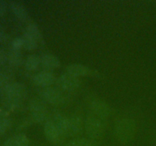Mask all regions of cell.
I'll return each mask as SVG.
<instances>
[{"instance_id": "cell-1", "label": "cell", "mask_w": 156, "mask_h": 146, "mask_svg": "<svg viewBox=\"0 0 156 146\" xmlns=\"http://www.w3.org/2000/svg\"><path fill=\"white\" fill-rule=\"evenodd\" d=\"M2 92L3 101L8 107H16L27 97V89L25 85L20 82L9 83Z\"/></svg>"}, {"instance_id": "cell-2", "label": "cell", "mask_w": 156, "mask_h": 146, "mask_svg": "<svg viewBox=\"0 0 156 146\" xmlns=\"http://www.w3.org/2000/svg\"><path fill=\"white\" fill-rule=\"evenodd\" d=\"M136 130V125L132 119L122 118L115 125L116 135L121 142L126 143L133 139Z\"/></svg>"}, {"instance_id": "cell-3", "label": "cell", "mask_w": 156, "mask_h": 146, "mask_svg": "<svg viewBox=\"0 0 156 146\" xmlns=\"http://www.w3.org/2000/svg\"><path fill=\"white\" fill-rule=\"evenodd\" d=\"M31 116L34 121L37 123H45L48 120V111L46 103L42 100L33 98L29 103Z\"/></svg>"}, {"instance_id": "cell-4", "label": "cell", "mask_w": 156, "mask_h": 146, "mask_svg": "<svg viewBox=\"0 0 156 146\" xmlns=\"http://www.w3.org/2000/svg\"><path fill=\"white\" fill-rule=\"evenodd\" d=\"M104 123L99 117L95 115H89L85 121V129L90 138H98L104 133Z\"/></svg>"}, {"instance_id": "cell-5", "label": "cell", "mask_w": 156, "mask_h": 146, "mask_svg": "<svg viewBox=\"0 0 156 146\" xmlns=\"http://www.w3.org/2000/svg\"><path fill=\"white\" fill-rule=\"evenodd\" d=\"M40 94L43 100L53 105H61L66 101V96L61 90L56 88H43L40 91Z\"/></svg>"}, {"instance_id": "cell-6", "label": "cell", "mask_w": 156, "mask_h": 146, "mask_svg": "<svg viewBox=\"0 0 156 146\" xmlns=\"http://www.w3.org/2000/svg\"><path fill=\"white\" fill-rule=\"evenodd\" d=\"M58 87L62 91H73L79 88L81 85V80L79 78L73 76L66 72L62 74L57 79Z\"/></svg>"}, {"instance_id": "cell-7", "label": "cell", "mask_w": 156, "mask_h": 146, "mask_svg": "<svg viewBox=\"0 0 156 146\" xmlns=\"http://www.w3.org/2000/svg\"><path fill=\"white\" fill-rule=\"evenodd\" d=\"M66 72L77 78L85 77V76L98 77L99 75V73L95 70L79 63H73L69 65L66 68Z\"/></svg>"}, {"instance_id": "cell-8", "label": "cell", "mask_w": 156, "mask_h": 146, "mask_svg": "<svg viewBox=\"0 0 156 146\" xmlns=\"http://www.w3.org/2000/svg\"><path fill=\"white\" fill-rule=\"evenodd\" d=\"M44 131L47 139L53 144L59 143L64 138L52 120H48L44 123Z\"/></svg>"}, {"instance_id": "cell-9", "label": "cell", "mask_w": 156, "mask_h": 146, "mask_svg": "<svg viewBox=\"0 0 156 146\" xmlns=\"http://www.w3.org/2000/svg\"><path fill=\"white\" fill-rule=\"evenodd\" d=\"M90 107L95 116L100 119L108 118L111 115V108L108 103L100 99H94L90 103Z\"/></svg>"}, {"instance_id": "cell-10", "label": "cell", "mask_w": 156, "mask_h": 146, "mask_svg": "<svg viewBox=\"0 0 156 146\" xmlns=\"http://www.w3.org/2000/svg\"><path fill=\"white\" fill-rule=\"evenodd\" d=\"M35 85L42 88L50 87L56 81V77L52 72L49 71H42L35 75L33 78Z\"/></svg>"}, {"instance_id": "cell-11", "label": "cell", "mask_w": 156, "mask_h": 146, "mask_svg": "<svg viewBox=\"0 0 156 146\" xmlns=\"http://www.w3.org/2000/svg\"><path fill=\"white\" fill-rule=\"evenodd\" d=\"M52 120L63 136L69 135V118L61 113H55Z\"/></svg>"}, {"instance_id": "cell-12", "label": "cell", "mask_w": 156, "mask_h": 146, "mask_svg": "<svg viewBox=\"0 0 156 146\" xmlns=\"http://www.w3.org/2000/svg\"><path fill=\"white\" fill-rule=\"evenodd\" d=\"M41 65L47 69H54L60 66L61 62L56 55L45 53L41 56Z\"/></svg>"}, {"instance_id": "cell-13", "label": "cell", "mask_w": 156, "mask_h": 146, "mask_svg": "<svg viewBox=\"0 0 156 146\" xmlns=\"http://www.w3.org/2000/svg\"><path fill=\"white\" fill-rule=\"evenodd\" d=\"M2 146H29V139L24 134H18L8 138Z\"/></svg>"}, {"instance_id": "cell-14", "label": "cell", "mask_w": 156, "mask_h": 146, "mask_svg": "<svg viewBox=\"0 0 156 146\" xmlns=\"http://www.w3.org/2000/svg\"><path fill=\"white\" fill-rule=\"evenodd\" d=\"M10 7L14 15L21 21H26L28 18V12L24 5L19 2L12 1L10 2Z\"/></svg>"}, {"instance_id": "cell-15", "label": "cell", "mask_w": 156, "mask_h": 146, "mask_svg": "<svg viewBox=\"0 0 156 146\" xmlns=\"http://www.w3.org/2000/svg\"><path fill=\"white\" fill-rule=\"evenodd\" d=\"M83 126L82 117L79 114L73 115L69 118V135H77L80 133Z\"/></svg>"}, {"instance_id": "cell-16", "label": "cell", "mask_w": 156, "mask_h": 146, "mask_svg": "<svg viewBox=\"0 0 156 146\" xmlns=\"http://www.w3.org/2000/svg\"><path fill=\"white\" fill-rule=\"evenodd\" d=\"M8 61L13 66H20L23 63V56L21 51L12 49L8 53Z\"/></svg>"}, {"instance_id": "cell-17", "label": "cell", "mask_w": 156, "mask_h": 146, "mask_svg": "<svg viewBox=\"0 0 156 146\" xmlns=\"http://www.w3.org/2000/svg\"><path fill=\"white\" fill-rule=\"evenodd\" d=\"M41 65V56L36 54H31L27 56L24 62L25 68L28 71H34Z\"/></svg>"}, {"instance_id": "cell-18", "label": "cell", "mask_w": 156, "mask_h": 146, "mask_svg": "<svg viewBox=\"0 0 156 146\" xmlns=\"http://www.w3.org/2000/svg\"><path fill=\"white\" fill-rule=\"evenodd\" d=\"M25 33L28 34L29 36H32L34 39L36 40L38 43L41 42L43 40V36L42 33H41V30L38 28L37 25L34 23H30V24L27 25V27H26Z\"/></svg>"}, {"instance_id": "cell-19", "label": "cell", "mask_w": 156, "mask_h": 146, "mask_svg": "<svg viewBox=\"0 0 156 146\" xmlns=\"http://www.w3.org/2000/svg\"><path fill=\"white\" fill-rule=\"evenodd\" d=\"M66 146H94L92 140L85 138H75L68 141Z\"/></svg>"}, {"instance_id": "cell-20", "label": "cell", "mask_w": 156, "mask_h": 146, "mask_svg": "<svg viewBox=\"0 0 156 146\" xmlns=\"http://www.w3.org/2000/svg\"><path fill=\"white\" fill-rule=\"evenodd\" d=\"M23 39H24V47L27 49V50H32L37 47V41L35 39H34L32 36H29L27 33H24V36H23Z\"/></svg>"}, {"instance_id": "cell-21", "label": "cell", "mask_w": 156, "mask_h": 146, "mask_svg": "<svg viewBox=\"0 0 156 146\" xmlns=\"http://www.w3.org/2000/svg\"><path fill=\"white\" fill-rule=\"evenodd\" d=\"M12 120L9 118L0 119V135L4 134L12 125Z\"/></svg>"}, {"instance_id": "cell-22", "label": "cell", "mask_w": 156, "mask_h": 146, "mask_svg": "<svg viewBox=\"0 0 156 146\" xmlns=\"http://www.w3.org/2000/svg\"><path fill=\"white\" fill-rule=\"evenodd\" d=\"M21 47H24V39L23 36H18L15 38L12 42V49L21 50Z\"/></svg>"}, {"instance_id": "cell-23", "label": "cell", "mask_w": 156, "mask_h": 146, "mask_svg": "<svg viewBox=\"0 0 156 146\" xmlns=\"http://www.w3.org/2000/svg\"><path fill=\"white\" fill-rule=\"evenodd\" d=\"M9 84V77L5 73L0 72V91Z\"/></svg>"}, {"instance_id": "cell-24", "label": "cell", "mask_w": 156, "mask_h": 146, "mask_svg": "<svg viewBox=\"0 0 156 146\" xmlns=\"http://www.w3.org/2000/svg\"><path fill=\"white\" fill-rule=\"evenodd\" d=\"M8 61V54L3 50H0V65H3Z\"/></svg>"}, {"instance_id": "cell-25", "label": "cell", "mask_w": 156, "mask_h": 146, "mask_svg": "<svg viewBox=\"0 0 156 146\" xmlns=\"http://www.w3.org/2000/svg\"><path fill=\"white\" fill-rule=\"evenodd\" d=\"M7 8V3L4 0H0V17L2 16L5 14Z\"/></svg>"}, {"instance_id": "cell-26", "label": "cell", "mask_w": 156, "mask_h": 146, "mask_svg": "<svg viewBox=\"0 0 156 146\" xmlns=\"http://www.w3.org/2000/svg\"><path fill=\"white\" fill-rule=\"evenodd\" d=\"M1 112H2V109H1V108H0V113H1Z\"/></svg>"}]
</instances>
